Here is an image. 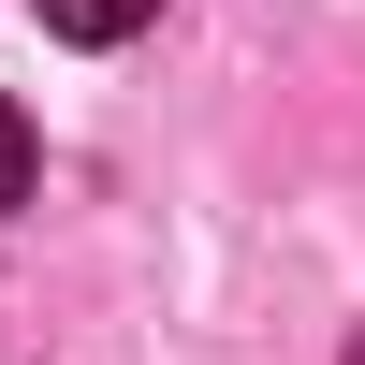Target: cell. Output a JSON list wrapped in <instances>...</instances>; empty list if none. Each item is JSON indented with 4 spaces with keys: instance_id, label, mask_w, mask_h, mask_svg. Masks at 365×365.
<instances>
[{
    "instance_id": "3",
    "label": "cell",
    "mask_w": 365,
    "mask_h": 365,
    "mask_svg": "<svg viewBox=\"0 0 365 365\" xmlns=\"http://www.w3.org/2000/svg\"><path fill=\"white\" fill-rule=\"evenodd\" d=\"M351 365H365V351H351Z\"/></svg>"
},
{
    "instance_id": "1",
    "label": "cell",
    "mask_w": 365,
    "mask_h": 365,
    "mask_svg": "<svg viewBox=\"0 0 365 365\" xmlns=\"http://www.w3.org/2000/svg\"><path fill=\"white\" fill-rule=\"evenodd\" d=\"M146 15H161V0H44V29H58V44H132Z\"/></svg>"
},
{
    "instance_id": "2",
    "label": "cell",
    "mask_w": 365,
    "mask_h": 365,
    "mask_svg": "<svg viewBox=\"0 0 365 365\" xmlns=\"http://www.w3.org/2000/svg\"><path fill=\"white\" fill-rule=\"evenodd\" d=\"M15 205H29V117L0 103V220H15Z\"/></svg>"
}]
</instances>
